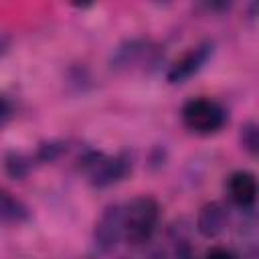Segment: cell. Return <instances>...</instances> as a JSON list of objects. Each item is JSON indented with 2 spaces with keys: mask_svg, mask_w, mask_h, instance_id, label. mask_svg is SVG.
<instances>
[{
  "mask_svg": "<svg viewBox=\"0 0 259 259\" xmlns=\"http://www.w3.org/2000/svg\"><path fill=\"white\" fill-rule=\"evenodd\" d=\"M160 223V204L152 196H136L123 204V239L134 245H146L152 241Z\"/></svg>",
  "mask_w": 259,
  "mask_h": 259,
  "instance_id": "1",
  "label": "cell"
},
{
  "mask_svg": "<svg viewBox=\"0 0 259 259\" xmlns=\"http://www.w3.org/2000/svg\"><path fill=\"white\" fill-rule=\"evenodd\" d=\"M81 168L85 170L87 180L93 188H109L121 182L132 172V156L127 152H87L81 158Z\"/></svg>",
  "mask_w": 259,
  "mask_h": 259,
  "instance_id": "2",
  "label": "cell"
},
{
  "mask_svg": "<svg viewBox=\"0 0 259 259\" xmlns=\"http://www.w3.org/2000/svg\"><path fill=\"white\" fill-rule=\"evenodd\" d=\"M182 123L188 132L198 136H212L227 123V109L210 97H192L180 109Z\"/></svg>",
  "mask_w": 259,
  "mask_h": 259,
  "instance_id": "3",
  "label": "cell"
},
{
  "mask_svg": "<svg viewBox=\"0 0 259 259\" xmlns=\"http://www.w3.org/2000/svg\"><path fill=\"white\" fill-rule=\"evenodd\" d=\"M123 239V204H107L93 227V247L97 253H111Z\"/></svg>",
  "mask_w": 259,
  "mask_h": 259,
  "instance_id": "4",
  "label": "cell"
},
{
  "mask_svg": "<svg viewBox=\"0 0 259 259\" xmlns=\"http://www.w3.org/2000/svg\"><path fill=\"white\" fill-rule=\"evenodd\" d=\"M212 42L204 40L192 49H188L186 53H182L166 71V81L170 85H180V83H186L190 77H194L206 63L208 59L212 57Z\"/></svg>",
  "mask_w": 259,
  "mask_h": 259,
  "instance_id": "5",
  "label": "cell"
},
{
  "mask_svg": "<svg viewBox=\"0 0 259 259\" xmlns=\"http://www.w3.org/2000/svg\"><path fill=\"white\" fill-rule=\"evenodd\" d=\"M152 55L150 42L144 38H127L121 45H117L111 53L109 65L113 71H127L138 67L144 59L148 61V57Z\"/></svg>",
  "mask_w": 259,
  "mask_h": 259,
  "instance_id": "6",
  "label": "cell"
},
{
  "mask_svg": "<svg viewBox=\"0 0 259 259\" xmlns=\"http://www.w3.org/2000/svg\"><path fill=\"white\" fill-rule=\"evenodd\" d=\"M227 194L239 208H251L257 200V178L249 170H235L227 178Z\"/></svg>",
  "mask_w": 259,
  "mask_h": 259,
  "instance_id": "7",
  "label": "cell"
},
{
  "mask_svg": "<svg viewBox=\"0 0 259 259\" xmlns=\"http://www.w3.org/2000/svg\"><path fill=\"white\" fill-rule=\"evenodd\" d=\"M227 223H229L227 206L219 200H210V202L202 204L198 214H196V231L204 239L219 237L227 229Z\"/></svg>",
  "mask_w": 259,
  "mask_h": 259,
  "instance_id": "8",
  "label": "cell"
},
{
  "mask_svg": "<svg viewBox=\"0 0 259 259\" xmlns=\"http://www.w3.org/2000/svg\"><path fill=\"white\" fill-rule=\"evenodd\" d=\"M30 219L28 206L12 192L0 188V227H16Z\"/></svg>",
  "mask_w": 259,
  "mask_h": 259,
  "instance_id": "9",
  "label": "cell"
},
{
  "mask_svg": "<svg viewBox=\"0 0 259 259\" xmlns=\"http://www.w3.org/2000/svg\"><path fill=\"white\" fill-rule=\"evenodd\" d=\"M30 168H32V158L26 156V154H22V152H8L4 156V170L14 180L26 178L28 172H30Z\"/></svg>",
  "mask_w": 259,
  "mask_h": 259,
  "instance_id": "10",
  "label": "cell"
},
{
  "mask_svg": "<svg viewBox=\"0 0 259 259\" xmlns=\"http://www.w3.org/2000/svg\"><path fill=\"white\" fill-rule=\"evenodd\" d=\"M63 152H67V144L65 142H61V140H49V142H42L36 148L32 162H36V164H49V162H55L57 158H61Z\"/></svg>",
  "mask_w": 259,
  "mask_h": 259,
  "instance_id": "11",
  "label": "cell"
},
{
  "mask_svg": "<svg viewBox=\"0 0 259 259\" xmlns=\"http://www.w3.org/2000/svg\"><path fill=\"white\" fill-rule=\"evenodd\" d=\"M239 140H241V148L249 154V156H257V148H259V125L249 119L241 125L239 132Z\"/></svg>",
  "mask_w": 259,
  "mask_h": 259,
  "instance_id": "12",
  "label": "cell"
},
{
  "mask_svg": "<svg viewBox=\"0 0 259 259\" xmlns=\"http://www.w3.org/2000/svg\"><path fill=\"white\" fill-rule=\"evenodd\" d=\"M12 115H14V103L10 101V97L0 93V130L12 119Z\"/></svg>",
  "mask_w": 259,
  "mask_h": 259,
  "instance_id": "13",
  "label": "cell"
},
{
  "mask_svg": "<svg viewBox=\"0 0 259 259\" xmlns=\"http://www.w3.org/2000/svg\"><path fill=\"white\" fill-rule=\"evenodd\" d=\"M204 259H237V255L229 249V247H223V245H214L206 251Z\"/></svg>",
  "mask_w": 259,
  "mask_h": 259,
  "instance_id": "14",
  "label": "cell"
},
{
  "mask_svg": "<svg viewBox=\"0 0 259 259\" xmlns=\"http://www.w3.org/2000/svg\"><path fill=\"white\" fill-rule=\"evenodd\" d=\"M8 49H10V38H8L6 34H2V32H0V59L8 53Z\"/></svg>",
  "mask_w": 259,
  "mask_h": 259,
  "instance_id": "15",
  "label": "cell"
},
{
  "mask_svg": "<svg viewBox=\"0 0 259 259\" xmlns=\"http://www.w3.org/2000/svg\"><path fill=\"white\" fill-rule=\"evenodd\" d=\"M182 259H194V257H190L188 253H184V255H182Z\"/></svg>",
  "mask_w": 259,
  "mask_h": 259,
  "instance_id": "16",
  "label": "cell"
}]
</instances>
